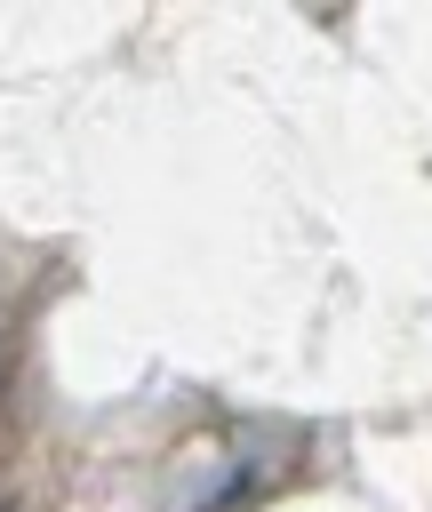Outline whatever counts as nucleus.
Returning a JSON list of instances; mask_svg holds the SVG:
<instances>
[{
	"mask_svg": "<svg viewBox=\"0 0 432 512\" xmlns=\"http://www.w3.org/2000/svg\"><path fill=\"white\" fill-rule=\"evenodd\" d=\"M240 480H248V464H240L232 448H192L160 512H224V504L240 496Z\"/></svg>",
	"mask_w": 432,
	"mask_h": 512,
	"instance_id": "f257e3e1",
	"label": "nucleus"
}]
</instances>
